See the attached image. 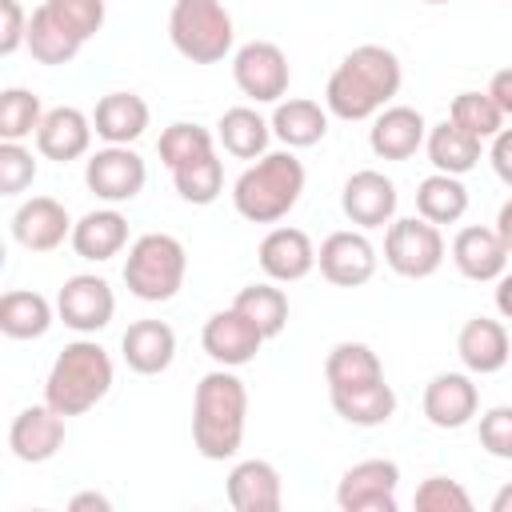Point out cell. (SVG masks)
I'll return each instance as SVG.
<instances>
[{"label": "cell", "mask_w": 512, "mask_h": 512, "mask_svg": "<svg viewBox=\"0 0 512 512\" xmlns=\"http://www.w3.org/2000/svg\"><path fill=\"white\" fill-rule=\"evenodd\" d=\"M400 84H404L400 56L384 44H360L332 68L324 88V108L340 120H372L392 104Z\"/></svg>", "instance_id": "1"}, {"label": "cell", "mask_w": 512, "mask_h": 512, "mask_svg": "<svg viewBox=\"0 0 512 512\" xmlns=\"http://www.w3.org/2000/svg\"><path fill=\"white\" fill-rule=\"evenodd\" d=\"M248 388L232 368L200 376L192 396V444L204 460H232L244 444Z\"/></svg>", "instance_id": "2"}, {"label": "cell", "mask_w": 512, "mask_h": 512, "mask_svg": "<svg viewBox=\"0 0 512 512\" xmlns=\"http://www.w3.org/2000/svg\"><path fill=\"white\" fill-rule=\"evenodd\" d=\"M304 192V164L288 152H264L248 164L232 184V208L248 224H276L284 220Z\"/></svg>", "instance_id": "3"}, {"label": "cell", "mask_w": 512, "mask_h": 512, "mask_svg": "<svg viewBox=\"0 0 512 512\" xmlns=\"http://www.w3.org/2000/svg\"><path fill=\"white\" fill-rule=\"evenodd\" d=\"M112 380H116L112 356L96 340H72V344L60 348V356L48 368L44 400L60 416H80L112 392Z\"/></svg>", "instance_id": "4"}, {"label": "cell", "mask_w": 512, "mask_h": 512, "mask_svg": "<svg viewBox=\"0 0 512 512\" xmlns=\"http://www.w3.org/2000/svg\"><path fill=\"white\" fill-rule=\"evenodd\" d=\"M188 272V252L176 236L168 232H144L132 240L128 260H124V284L136 300L164 304L180 292Z\"/></svg>", "instance_id": "5"}, {"label": "cell", "mask_w": 512, "mask_h": 512, "mask_svg": "<svg viewBox=\"0 0 512 512\" xmlns=\"http://www.w3.org/2000/svg\"><path fill=\"white\" fill-rule=\"evenodd\" d=\"M168 40L192 64H220L232 52L236 28L224 0H172Z\"/></svg>", "instance_id": "6"}, {"label": "cell", "mask_w": 512, "mask_h": 512, "mask_svg": "<svg viewBox=\"0 0 512 512\" xmlns=\"http://www.w3.org/2000/svg\"><path fill=\"white\" fill-rule=\"evenodd\" d=\"M384 264L404 280H428L444 264V236L440 224L416 216H400L384 232Z\"/></svg>", "instance_id": "7"}, {"label": "cell", "mask_w": 512, "mask_h": 512, "mask_svg": "<svg viewBox=\"0 0 512 512\" xmlns=\"http://www.w3.org/2000/svg\"><path fill=\"white\" fill-rule=\"evenodd\" d=\"M144 180H148V164L128 144L96 148L88 156V164H84V184L104 204H128V200H136L144 192Z\"/></svg>", "instance_id": "8"}, {"label": "cell", "mask_w": 512, "mask_h": 512, "mask_svg": "<svg viewBox=\"0 0 512 512\" xmlns=\"http://www.w3.org/2000/svg\"><path fill=\"white\" fill-rule=\"evenodd\" d=\"M288 56L272 40H248L232 56V80L236 88L256 104H276L288 92Z\"/></svg>", "instance_id": "9"}, {"label": "cell", "mask_w": 512, "mask_h": 512, "mask_svg": "<svg viewBox=\"0 0 512 512\" xmlns=\"http://www.w3.org/2000/svg\"><path fill=\"white\" fill-rule=\"evenodd\" d=\"M112 312H116V292L104 276H92V272H76L60 284L56 292V316L80 332V336H92L100 328L112 324Z\"/></svg>", "instance_id": "10"}, {"label": "cell", "mask_w": 512, "mask_h": 512, "mask_svg": "<svg viewBox=\"0 0 512 512\" xmlns=\"http://www.w3.org/2000/svg\"><path fill=\"white\" fill-rule=\"evenodd\" d=\"M400 464L396 460H360L336 484V504L344 512H396Z\"/></svg>", "instance_id": "11"}, {"label": "cell", "mask_w": 512, "mask_h": 512, "mask_svg": "<svg viewBox=\"0 0 512 512\" xmlns=\"http://www.w3.org/2000/svg\"><path fill=\"white\" fill-rule=\"evenodd\" d=\"M316 264H320V276L336 288H360L376 276V248L364 232H352V228H340L332 236H324L320 252H316Z\"/></svg>", "instance_id": "12"}, {"label": "cell", "mask_w": 512, "mask_h": 512, "mask_svg": "<svg viewBox=\"0 0 512 512\" xmlns=\"http://www.w3.org/2000/svg\"><path fill=\"white\" fill-rule=\"evenodd\" d=\"M200 344L204 352L220 364V368H244L256 360L260 344H264V332L236 308H220L204 320L200 328Z\"/></svg>", "instance_id": "13"}, {"label": "cell", "mask_w": 512, "mask_h": 512, "mask_svg": "<svg viewBox=\"0 0 512 512\" xmlns=\"http://www.w3.org/2000/svg\"><path fill=\"white\" fill-rule=\"evenodd\" d=\"M396 184L376 172V168H360L344 180L340 188V208L356 228H384L396 220Z\"/></svg>", "instance_id": "14"}, {"label": "cell", "mask_w": 512, "mask_h": 512, "mask_svg": "<svg viewBox=\"0 0 512 512\" xmlns=\"http://www.w3.org/2000/svg\"><path fill=\"white\" fill-rule=\"evenodd\" d=\"M64 420L48 400L44 404H32L24 412H16L12 428H8V448L16 460L24 464H44L52 460L60 448H64Z\"/></svg>", "instance_id": "15"}, {"label": "cell", "mask_w": 512, "mask_h": 512, "mask_svg": "<svg viewBox=\"0 0 512 512\" xmlns=\"http://www.w3.org/2000/svg\"><path fill=\"white\" fill-rule=\"evenodd\" d=\"M12 240L28 252H52L72 240L68 208L56 196H32L12 212Z\"/></svg>", "instance_id": "16"}, {"label": "cell", "mask_w": 512, "mask_h": 512, "mask_svg": "<svg viewBox=\"0 0 512 512\" xmlns=\"http://www.w3.org/2000/svg\"><path fill=\"white\" fill-rule=\"evenodd\" d=\"M424 416L432 428H464L472 424L476 408H480V392L472 384L468 372H436L428 384H424V400H420Z\"/></svg>", "instance_id": "17"}, {"label": "cell", "mask_w": 512, "mask_h": 512, "mask_svg": "<svg viewBox=\"0 0 512 512\" xmlns=\"http://www.w3.org/2000/svg\"><path fill=\"white\" fill-rule=\"evenodd\" d=\"M256 260H260L268 280L296 284V280H304L316 268V244H312V236L304 228H272L260 240Z\"/></svg>", "instance_id": "18"}, {"label": "cell", "mask_w": 512, "mask_h": 512, "mask_svg": "<svg viewBox=\"0 0 512 512\" xmlns=\"http://www.w3.org/2000/svg\"><path fill=\"white\" fill-rule=\"evenodd\" d=\"M92 116H84L80 108L72 104H60V108H48L40 128H36V148L44 160H56V164H68V160H80L88 148H92Z\"/></svg>", "instance_id": "19"}, {"label": "cell", "mask_w": 512, "mask_h": 512, "mask_svg": "<svg viewBox=\"0 0 512 512\" xmlns=\"http://www.w3.org/2000/svg\"><path fill=\"white\" fill-rule=\"evenodd\" d=\"M428 136V124L416 108L408 104H388L384 112L372 116V128H368V148L380 156V160H408L416 156V148L424 144Z\"/></svg>", "instance_id": "20"}, {"label": "cell", "mask_w": 512, "mask_h": 512, "mask_svg": "<svg viewBox=\"0 0 512 512\" xmlns=\"http://www.w3.org/2000/svg\"><path fill=\"white\" fill-rule=\"evenodd\" d=\"M452 264L460 276L476 280V284H488V280H500L504 268H508V248L500 240L496 228H480V224H468L456 232L452 240Z\"/></svg>", "instance_id": "21"}, {"label": "cell", "mask_w": 512, "mask_h": 512, "mask_svg": "<svg viewBox=\"0 0 512 512\" xmlns=\"http://www.w3.org/2000/svg\"><path fill=\"white\" fill-rule=\"evenodd\" d=\"M120 352L136 376H160L176 360V332L164 320H136L124 328Z\"/></svg>", "instance_id": "22"}, {"label": "cell", "mask_w": 512, "mask_h": 512, "mask_svg": "<svg viewBox=\"0 0 512 512\" xmlns=\"http://www.w3.org/2000/svg\"><path fill=\"white\" fill-rule=\"evenodd\" d=\"M456 356L472 376H492L508 364L512 348H508V328L492 316H472L464 320L460 336H456Z\"/></svg>", "instance_id": "23"}, {"label": "cell", "mask_w": 512, "mask_h": 512, "mask_svg": "<svg viewBox=\"0 0 512 512\" xmlns=\"http://www.w3.org/2000/svg\"><path fill=\"white\" fill-rule=\"evenodd\" d=\"M228 504L236 512H276L284 504V484H280V472L276 464L268 460H240L232 472H228Z\"/></svg>", "instance_id": "24"}, {"label": "cell", "mask_w": 512, "mask_h": 512, "mask_svg": "<svg viewBox=\"0 0 512 512\" xmlns=\"http://www.w3.org/2000/svg\"><path fill=\"white\" fill-rule=\"evenodd\" d=\"M128 244V220L116 208H92L72 224V252L80 260H112Z\"/></svg>", "instance_id": "25"}, {"label": "cell", "mask_w": 512, "mask_h": 512, "mask_svg": "<svg viewBox=\"0 0 512 512\" xmlns=\"http://www.w3.org/2000/svg\"><path fill=\"white\" fill-rule=\"evenodd\" d=\"M148 104L144 96L136 92H108L96 100V112H92V128L104 144H132L144 136L148 128Z\"/></svg>", "instance_id": "26"}, {"label": "cell", "mask_w": 512, "mask_h": 512, "mask_svg": "<svg viewBox=\"0 0 512 512\" xmlns=\"http://www.w3.org/2000/svg\"><path fill=\"white\" fill-rule=\"evenodd\" d=\"M328 396H332L336 416L352 428H380L396 412V392L388 380H372L356 388H328Z\"/></svg>", "instance_id": "27"}, {"label": "cell", "mask_w": 512, "mask_h": 512, "mask_svg": "<svg viewBox=\"0 0 512 512\" xmlns=\"http://www.w3.org/2000/svg\"><path fill=\"white\" fill-rule=\"evenodd\" d=\"M272 136L288 148H312L328 136V108H320L316 100L308 96H288V100H276V112H272Z\"/></svg>", "instance_id": "28"}, {"label": "cell", "mask_w": 512, "mask_h": 512, "mask_svg": "<svg viewBox=\"0 0 512 512\" xmlns=\"http://www.w3.org/2000/svg\"><path fill=\"white\" fill-rule=\"evenodd\" d=\"M216 140L224 144L228 156L236 160H260L268 152V140H272V120H264L256 108L248 104H236L220 116L216 124Z\"/></svg>", "instance_id": "29"}, {"label": "cell", "mask_w": 512, "mask_h": 512, "mask_svg": "<svg viewBox=\"0 0 512 512\" xmlns=\"http://www.w3.org/2000/svg\"><path fill=\"white\" fill-rule=\"evenodd\" d=\"M480 144H484L480 136L464 132V128L452 124V120L432 124L428 136H424V148H428L432 168H436V172H448V176H464V172H472V168L480 164Z\"/></svg>", "instance_id": "30"}, {"label": "cell", "mask_w": 512, "mask_h": 512, "mask_svg": "<svg viewBox=\"0 0 512 512\" xmlns=\"http://www.w3.org/2000/svg\"><path fill=\"white\" fill-rule=\"evenodd\" d=\"M52 328V304L40 292L12 288L0 296V332L8 340H40Z\"/></svg>", "instance_id": "31"}, {"label": "cell", "mask_w": 512, "mask_h": 512, "mask_svg": "<svg viewBox=\"0 0 512 512\" xmlns=\"http://www.w3.org/2000/svg\"><path fill=\"white\" fill-rule=\"evenodd\" d=\"M324 380L328 388H356V384H372V380H384V364L380 356L360 344V340H340L328 348L324 356Z\"/></svg>", "instance_id": "32"}, {"label": "cell", "mask_w": 512, "mask_h": 512, "mask_svg": "<svg viewBox=\"0 0 512 512\" xmlns=\"http://www.w3.org/2000/svg\"><path fill=\"white\" fill-rule=\"evenodd\" d=\"M416 212L432 224H456L468 212V188L460 176L432 172L416 184Z\"/></svg>", "instance_id": "33"}, {"label": "cell", "mask_w": 512, "mask_h": 512, "mask_svg": "<svg viewBox=\"0 0 512 512\" xmlns=\"http://www.w3.org/2000/svg\"><path fill=\"white\" fill-rule=\"evenodd\" d=\"M84 48V40H76L52 12H48V4H40V8H32V16H28V52L40 60V64H68V60H76V52Z\"/></svg>", "instance_id": "34"}, {"label": "cell", "mask_w": 512, "mask_h": 512, "mask_svg": "<svg viewBox=\"0 0 512 512\" xmlns=\"http://www.w3.org/2000/svg\"><path fill=\"white\" fill-rule=\"evenodd\" d=\"M232 308L244 312V316L264 332V340L280 336L284 324H288V296H284V288H276V280L240 288L236 300H232Z\"/></svg>", "instance_id": "35"}, {"label": "cell", "mask_w": 512, "mask_h": 512, "mask_svg": "<svg viewBox=\"0 0 512 512\" xmlns=\"http://www.w3.org/2000/svg\"><path fill=\"white\" fill-rule=\"evenodd\" d=\"M172 184H176L180 200L204 208V204H212L224 192V164H220L216 152H208L200 160H188V164L172 168Z\"/></svg>", "instance_id": "36"}, {"label": "cell", "mask_w": 512, "mask_h": 512, "mask_svg": "<svg viewBox=\"0 0 512 512\" xmlns=\"http://www.w3.org/2000/svg\"><path fill=\"white\" fill-rule=\"evenodd\" d=\"M156 152H160V164L172 172V168H180V164H188V160L208 156V152H212V132H208L204 124H196V120H176V124H168V128L160 132Z\"/></svg>", "instance_id": "37"}, {"label": "cell", "mask_w": 512, "mask_h": 512, "mask_svg": "<svg viewBox=\"0 0 512 512\" xmlns=\"http://www.w3.org/2000/svg\"><path fill=\"white\" fill-rule=\"evenodd\" d=\"M448 120L460 124L464 132L480 136V140H492L504 128V112L496 108V100L488 92H460V96H452Z\"/></svg>", "instance_id": "38"}, {"label": "cell", "mask_w": 512, "mask_h": 512, "mask_svg": "<svg viewBox=\"0 0 512 512\" xmlns=\"http://www.w3.org/2000/svg\"><path fill=\"white\" fill-rule=\"evenodd\" d=\"M44 108L40 96L28 88H4L0 92V140H24L40 128Z\"/></svg>", "instance_id": "39"}, {"label": "cell", "mask_w": 512, "mask_h": 512, "mask_svg": "<svg viewBox=\"0 0 512 512\" xmlns=\"http://www.w3.org/2000/svg\"><path fill=\"white\" fill-rule=\"evenodd\" d=\"M412 504L416 512H472V496L452 476H424Z\"/></svg>", "instance_id": "40"}, {"label": "cell", "mask_w": 512, "mask_h": 512, "mask_svg": "<svg viewBox=\"0 0 512 512\" xmlns=\"http://www.w3.org/2000/svg\"><path fill=\"white\" fill-rule=\"evenodd\" d=\"M44 4L76 40H92L104 28V0H44Z\"/></svg>", "instance_id": "41"}, {"label": "cell", "mask_w": 512, "mask_h": 512, "mask_svg": "<svg viewBox=\"0 0 512 512\" xmlns=\"http://www.w3.org/2000/svg\"><path fill=\"white\" fill-rule=\"evenodd\" d=\"M36 180V160L20 140H0V196H20Z\"/></svg>", "instance_id": "42"}, {"label": "cell", "mask_w": 512, "mask_h": 512, "mask_svg": "<svg viewBox=\"0 0 512 512\" xmlns=\"http://www.w3.org/2000/svg\"><path fill=\"white\" fill-rule=\"evenodd\" d=\"M480 448L496 460H512V404H496L480 416Z\"/></svg>", "instance_id": "43"}, {"label": "cell", "mask_w": 512, "mask_h": 512, "mask_svg": "<svg viewBox=\"0 0 512 512\" xmlns=\"http://www.w3.org/2000/svg\"><path fill=\"white\" fill-rule=\"evenodd\" d=\"M28 44V12L20 0H0V56H12Z\"/></svg>", "instance_id": "44"}, {"label": "cell", "mask_w": 512, "mask_h": 512, "mask_svg": "<svg viewBox=\"0 0 512 512\" xmlns=\"http://www.w3.org/2000/svg\"><path fill=\"white\" fill-rule=\"evenodd\" d=\"M488 160H492V172L512 188V128H500V132L492 136V152H488Z\"/></svg>", "instance_id": "45"}, {"label": "cell", "mask_w": 512, "mask_h": 512, "mask_svg": "<svg viewBox=\"0 0 512 512\" xmlns=\"http://www.w3.org/2000/svg\"><path fill=\"white\" fill-rule=\"evenodd\" d=\"M484 92L496 100V108H500L504 116H512V68L492 72V80H488V88H484Z\"/></svg>", "instance_id": "46"}, {"label": "cell", "mask_w": 512, "mask_h": 512, "mask_svg": "<svg viewBox=\"0 0 512 512\" xmlns=\"http://www.w3.org/2000/svg\"><path fill=\"white\" fill-rule=\"evenodd\" d=\"M108 508H112V500L100 492H76L68 500V512H108Z\"/></svg>", "instance_id": "47"}, {"label": "cell", "mask_w": 512, "mask_h": 512, "mask_svg": "<svg viewBox=\"0 0 512 512\" xmlns=\"http://www.w3.org/2000/svg\"><path fill=\"white\" fill-rule=\"evenodd\" d=\"M496 312H500L504 320H512V272H504V276L496 280Z\"/></svg>", "instance_id": "48"}, {"label": "cell", "mask_w": 512, "mask_h": 512, "mask_svg": "<svg viewBox=\"0 0 512 512\" xmlns=\"http://www.w3.org/2000/svg\"><path fill=\"white\" fill-rule=\"evenodd\" d=\"M496 232H500V240H504V248H508V256H512V200L500 204V212H496Z\"/></svg>", "instance_id": "49"}, {"label": "cell", "mask_w": 512, "mask_h": 512, "mask_svg": "<svg viewBox=\"0 0 512 512\" xmlns=\"http://www.w3.org/2000/svg\"><path fill=\"white\" fill-rule=\"evenodd\" d=\"M492 512H512V484H504V488L492 496Z\"/></svg>", "instance_id": "50"}, {"label": "cell", "mask_w": 512, "mask_h": 512, "mask_svg": "<svg viewBox=\"0 0 512 512\" xmlns=\"http://www.w3.org/2000/svg\"><path fill=\"white\" fill-rule=\"evenodd\" d=\"M420 4H448V0H420Z\"/></svg>", "instance_id": "51"}]
</instances>
